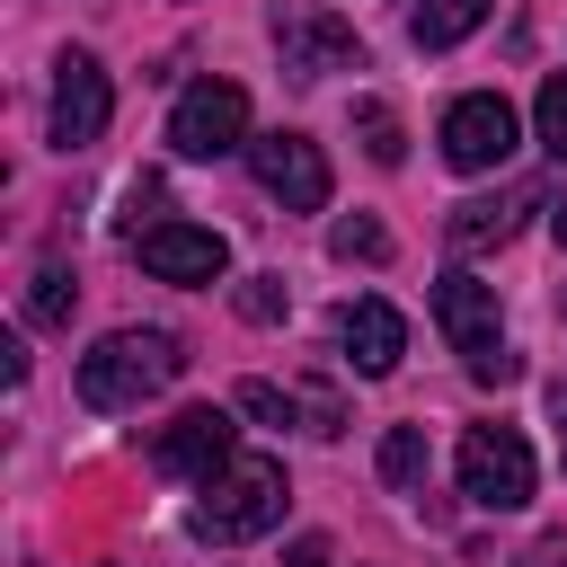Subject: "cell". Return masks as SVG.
Masks as SVG:
<instances>
[{"label":"cell","instance_id":"18","mask_svg":"<svg viewBox=\"0 0 567 567\" xmlns=\"http://www.w3.org/2000/svg\"><path fill=\"white\" fill-rule=\"evenodd\" d=\"M328 257H346V266H381V257H390V230H381L372 213H346V221L328 230Z\"/></svg>","mask_w":567,"mask_h":567},{"label":"cell","instance_id":"10","mask_svg":"<svg viewBox=\"0 0 567 567\" xmlns=\"http://www.w3.org/2000/svg\"><path fill=\"white\" fill-rule=\"evenodd\" d=\"M151 461L168 470V478H221L230 461H239V425L221 416V408H177L159 434H151Z\"/></svg>","mask_w":567,"mask_h":567},{"label":"cell","instance_id":"12","mask_svg":"<svg viewBox=\"0 0 567 567\" xmlns=\"http://www.w3.org/2000/svg\"><path fill=\"white\" fill-rule=\"evenodd\" d=\"M337 346H346V363H354L363 381H390L399 354H408V319H399L381 292H363V301L337 310Z\"/></svg>","mask_w":567,"mask_h":567},{"label":"cell","instance_id":"19","mask_svg":"<svg viewBox=\"0 0 567 567\" xmlns=\"http://www.w3.org/2000/svg\"><path fill=\"white\" fill-rule=\"evenodd\" d=\"M284 310H292V292H284V275H248V284H239V319H248V328H275Z\"/></svg>","mask_w":567,"mask_h":567},{"label":"cell","instance_id":"9","mask_svg":"<svg viewBox=\"0 0 567 567\" xmlns=\"http://www.w3.org/2000/svg\"><path fill=\"white\" fill-rule=\"evenodd\" d=\"M248 168H257V186H266L284 213H319V204H328V159H319V142L292 133V124L257 133V142H248Z\"/></svg>","mask_w":567,"mask_h":567},{"label":"cell","instance_id":"16","mask_svg":"<svg viewBox=\"0 0 567 567\" xmlns=\"http://www.w3.org/2000/svg\"><path fill=\"white\" fill-rule=\"evenodd\" d=\"M372 461H381V487H399V496H416V487H425V434H416V425H390Z\"/></svg>","mask_w":567,"mask_h":567},{"label":"cell","instance_id":"3","mask_svg":"<svg viewBox=\"0 0 567 567\" xmlns=\"http://www.w3.org/2000/svg\"><path fill=\"white\" fill-rule=\"evenodd\" d=\"M284 505H292L284 461L239 452L221 478H204V496H195V532H204V540H257V532H275V523H284Z\"/></svg>","mask_w":567,"mask_h":567},{"label":"cell","instance_id":"8","mask_svg":"<svg viewBox=\"0 0 567 567\" xmlns=\"http://www.w3.org/2000/svg\"><path fill=\"white\" fill-rule=\"evenodd\" d=\"M106 115H115V89H106L97 53H62V62H53V106H44V142H53V151H89V142L106 133Z\"/></svg>","mask_w":567,"mask_h":567},{"label":"cell","instance_id":"20","mask_svg":"<svg viewBox=\"0 0 567 567\" xmlns=\"http://www.w3.org/2000/svg\"><path fill=\"white\" fill-rule=\"evenodd\" d=\"M532 124H540V142L567 159V71H549V80H540V97H532Z\"/></svg>","mask_w":567,"mask_h":567},{"label":"cell","instance_id":"7","mask_svg":"<svg viewBox=\"0 0 567 567\" xmlns=\"http://www.w3.org/2000/svg\"><path fill=\"white\" fill-rule=\"evenodd\" d=\"M443 159L461 168V177H487V168H505L514 159V142H523V124H514V106L496 97V89H470V97H452L443 106Z\"/></svg>","mask_w":567,"mask_h":567},{"label":"cell","instance_id":"2","mask_svg":"<svg viewBox=\"0 0 567 567\" xmlns=\"http://www.w3.org/2000/svg\"><path fill=\"white\" fill-rule=\"evenodd\" d=\"M434 328H443V346L461 354L470 381L505 390V381L523 372V354L505 346V319H496V284H478V275H443V284H434Z\"/></svg>","mask_w":567,"mask_h":567},{"label":"cell","instance_id":"15","mask_svg":"<svg viewBox=\"0 0 567 567\" xmlns=\"http://www.w3.org/2000/svg\"><path fill=\"white\" fill-rule=\"evenodd\" d=\"M71 301H80V275H71L62 257H44L35 284H27V319H35V328H71Z\"/></svg>","mask_w":567,"mask_h":567},{"label":"cell","instance_id":"14","mask_svg":"<svg viewBox=\"0 0 567 567\" xmlns=\"http://www.w3.org/2000/svg\"><path fill=\"white\" fill-rule=\"evenodd\" d=\"M487 9H496V0H416V9H408V35H416V53H452L461 35H478Z\"/></svg>","mask_w":567,"mask_h":567},{"label":"cell","instance_id":"6","mask_svg":"<svg viewBox=\"0 0 567 567\" xmlns=\"http://www.w3.org/2000/svg\"><path fill=\"white\" fill-rule=\"evenodd\" d=\"M168 151H177V159H230V151H248V89H239V80H195V89H177V106H168Z\"/></svg>","mask_w":567,"mask_h":567},{"label":"cell","instance_id":"17","mask_svg":"<svg viewBox=\"0 0 567 567\" xmlns=\"http://www.w3.org/2000/svg\"><path fill=\"white\" fill-rule=\"evenodd\" d=\"M354 133H363V159H372V168H399V159H408V133H399V115H390L381 97L354 106Z\"/></svg>","mask_w":567,"mask_h":567},{"label":"cell","instance_id":"24","mask_svg":"<svg viewBox=\"0 0 567 567\" xmlns=\"http://www.w3.org/2000/svg\"><path fill=\"white\" fill-rule=\"evenodd\" d=\"M549 416H558V452H567V381L549 390Z\"/></svg>","mask_w":567,"mask_h":567},{"label":"cell","instance_id":"23","mask_svg":"<svg viewBox=\"0 0 567 567\" xmlns=\"http://www.w3.org/2000/svg\"><path fill=\"white\" fill-rule=\"evenodd\" d=\"M549 239L567 248V195H549Z\"/></svg>","mask_w":567,"mask_h":567},{"label":"cell","instance_id":"25","mask_svg":"<svg viewBox=\"0 0 567 567\" xmlns=\"http://www.w3.org/2000/svg\"><path fill=\"white\" fill-rule=\"evenodd\" d=\"M558 319H567V292H558Z\"/></svg>","mask_w":567,"mask_h":567},{"label":"cell","instance_id":"13","mask_svg":"<svg viewBox=\"0 0 567 567\" xmlns=\"http://www.w3.org/2000/svg\"><path fill=\"white\" fill-rule=\"evenodd\" d=\"M532 213V195L523 186H505V195H470V204H452V248L461 257H487V248H505L514 239V221Z\"/></svg>","mask_w":567,"mask_h":567},{"label":"cell","instance_id":"4","mask_svg":"<svg viewBox=\"0 0 567 567\" xmlns=\"http://www.w3.org/2000/svg\"><path fill=\"white\" fill-rule=\"evenodd\" d=\"M452 470H461V496L478 505V514H523L532 505V443L514 434V425H470L461 434V452H452Z\"/></svg>","mask_w":567,"mask_h":567},{"label":"cell","instance_id":"5","mask_svg":"<svg viewBox=\"0 0 567 567\" xmlns=\"http://www.w3.org/2000/svg\"><path fill=\"white\" fill-rule=\"evenodd\" d=\"M275 53L292 80H337V71H363V35L319 9V0H275Z\"/></svg>","mask_w":567,"mask_h":567},{"label":"cell","instance_id":"1","mask_svg":"<svg viewBox=\"0 0 567 567\" xmlns=\"http://www.w3.org/2000/svg\"><path fill=\"white\" fill-rule=\"evenodd\" d=\"M177 372H186V346L168 328H115L80 354V399L115 416V408H142L151 390H168Z\"/></svg>","mask_w":567,"mask_h":567},{"label":"cell","instance_id":"22","mask_svg":"<svg viewBox=\"0 0 567 567\" xmlns=\"http://www.w3.org/2000/svg\"><path fill=\"white\" fill-rule=\"evenodd\" d=\"M292 567H328V540H319V532H301V540H292Z\"/></svg>","mask_w":567,"mask_h":567},{"label":"cell","instance_id":"21","mask_svg":"<svg viewBox=\"0 0 567 567\" xmlns=\"http://www.w3.org/2000/svg\"><path fill=\"white\" fill-rule=\"evenodd\" d=\"M239 408H248V416H266V425H301V399H292V390H275V381H239Z\"/></svg>","mask_w":567,"mask_h":567},{"label":"cell","instance_id":"11","mask_svg":"<svg viewBox=\"0 0 567 567\" xmlns=\"http://www.w3.org/2000/svg\"><path fill=\"white\" fill-rule=\"evenodd\" d=\"M133 257L159 275V284H221L230 275V239L221 230H195V221H151L133 239Z\"/></svg>","mask_w":567,"mask_h":567}]
</instances>
